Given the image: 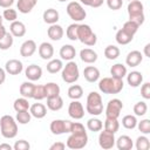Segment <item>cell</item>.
Here are the masks:
<instances>
[{
	"instance_id": "e7e4bbea",
	"label": "cell",
	"mask_w": 150,
	"mask_h": 150,
	"mask_svg": "<svg viewBox=\"0 0 150 150\" xmlns=\"http://www.w3.org/2000/svg\"><path fill=\"white\" fill-rule=\"evenodd\" d=\"M128 1H131V0H128Z\"/></svg>"
},
{
	"instance_id": "44dd1931",
	"label": "cell",
	"mask_w": 150,
	"mask_h": 150,
	"mask_svg": "<svg viewBox=\"0 0 150 150\" xmlns=\"http://www.w3.org/2000/svg\"><path fill=\"white\" fill-rule=\"evenodd\" d=\"M127 76V82L130 87L132 88H136L138 86L142 84L143 82V75L141 71H137V70H134V71H130L129 74L125 75Z\"/></svg>"
},
{
	"instance_id": "603a6c76",
	"label": "cell",
	"mask_w": 150,
	"mask_h": 150,
	"mask_svg": "<svg viewBox=\"0 0 150 150\" xmlns=\"http://www.w3.org/2000/svg\"><path fill=\"white\" fill-rule=\"evenodd\" d=\"M36 4H38V0H18L16 7H18L20 13L28 14L36 6Z\"/></svg>"
},
{
	"instance_id": "8992f818",
	"label": "cell",
	"mask_w": 150,
	"mask_h": 150,
	"mask_svg": "<svg viewBox=\"0 0 150 150\" xmlns=\"http://www.w3.org/2000/svg\"><path fill=\"white\" fill-rule=\"evenodd\" d=\"M61 77L66 83H75L80 77L79 66L75 61H68L61 70Z\"/></svg>"
},
{
	"instance_id": "6125c7cd",
	"label": "cell",
	"mask_w": 150,
	"mask_h": 150,
	"mask_svg": "<svg viewBox=\"0 0 150 150\" xmlns=\"http://www.w3.org/2000/svg\"><path fill=\"white\" fill-rule=\"evenodd\" d=\"M2 21H4V18L2 15H0V25H2Z\"/></svg>"
},
{
	"instance_id": "680465c9",
	"label": "cell",
	"mask_w": 150,
	"mask_h": 150,
	"mask_svg": "<svg viewBox=\"0 0 150 150\" xmlns=\"http://www.w3.org/2000/svg\"><path fill=\"white\" fill-rule=\"evenodd\" d=\"M7 33V30H6V27L4 26V25H0V39H2L4 36H5V34Z\"/></svg>"
},
{
	"instance_id": "1f68e13d",
	"label": "cell",
	"mask_w": 150,
	"mask_h": 150,
	"mask_svg": "<svg viewBox=\"0 0 150 150\" xmlns=\"http://www.w3.org/2000/svg\"><path fill=\"white\" fill-rule=\"evenodd\" d=\"M62 68H63L62 61L59 59H50L49 62L47 63V71L50 74H56L60 70H62Z\"/></svg>"
},
{
	"instance_id": "ac0fdd59",
	"label": "cell",
	"mask_w": 150,
	"mask_h": 150,
	"mask_svg": "<svg viewBox=\"0 0 150 150\" xmlns=\"http://www.w3.org/2000/svg\"><path fill=\"white\" fill-rule=\"evenodd\" d=\"M47 34H48V38L50 40H53V41H60L63 38L64 30H63L62 26H60L57 23H54V25H50V27L47 29Z\"/></svg>"
},
{
	"instance_id": "be15d7a7",
	"label": "cell",
	"mask_w": 150,
	"mask_h": 150,
	"mask_svg": "<svg viewBox=\"0 0 150 150\" xmlns=\"http://www.w3.org/2000/svg\"><path fill=\"white\" fill-rule=\"evenodd\" d=\"M60 2H66V1H68V0H59Z\"/></svg>"
},
{
	"instance_id": "4dcf8cb0",
	"label": "cell",
	"mask_w": 150,
	"mask_h": 150,
	"mask_svg": "<svg viewBox=\"0 0 150 150\" xmlns=\"http://www.w3.org/2000/svg\"><path fill=\"white\" fill-rule=\"evenodd\" d=\"M115 39H116V42H117L118 45L124 46V45L130 43V42L132 41L134 36H132V35H130V34H128L125 30H123V29L121 28V29H118V30H117Z\"/></svg>"
},
{
	"instance_id": "d6a6232c",
	"label": "cell",
	"mask_w": 150,
	"mask_h": 150,
	"mask_svg": "<svg viewBox=\"0 0 150 150\" xmlns=\"http://www.w3.org/2000/svg\"><path fill=\"white\" fill-rule=\"evenodd\" d=\"M60 86L55 82H48L47 84H45V91H46V98L47 97H52V96H56L60 95Z\"/></svg>"
},
{
	"instance_id": "f35d334b",
	"label": "cell",
	"mask_w": 150,
	"mask_h": 150,
	"mask_svg": "<svg viewBox=\"0 0 150 150\" xmlns=\"http://www.w3.org/2000/svg\"><path fill=\"white\" fill-rule=\"evenodd\" d=\"M14 42V36L11 34V32H7L2 39H0V49L1 50H7L13 46Z\"/></svg>"
},
{
	"instance_id": "cb8c5ba5",
	"label": "cell",
	"mask_w": 150,
	"mask_h": 150,
	"mask_svg": "<svg viewBox=\"0 0 150 150\" xmlns=\"http://www.w3.org/2000/svg\"><path fill=\"white\" fill-rule=\"evenodd\" d=\"M80 59L84 63H94L97 61V53L91 48H83L80 52Z\"/></svg>"
},
{
	"instance_id": "7402d4cb",
	"label": "cell",
	"mask_w": 150,
	"mask_h": 150,
	"mask_svg": "<svg viewBox=\"0 0 150 150\" xmlns=\"http://www.w3.org/2000/svg\"><path fill=\"white\" fill-rule=\"evenodd\" d=\"M29 112L33 117L40 120L47 115V107L42 103H34L29 107Z\"/></svg>"
},
{
	"instance_id": "e0dca14e",
	"label": "cell",
	"mask_w": 150,
	"mask_h": 150,
	"mask_svg": "<svg viewBox=\"0 0 150 150\" xmlns=\"http://www.w3.org/2000/svg\"><path fill=\"white\" fill-rule=\"evenodd\" d=\"M143 61V54L139 50H131L125 57V63L129 67H137Z\"/></svg>"
},
{
	"instance_id": "681fc988",
	"label": "cell",
	"mask_w": 150,
	"mask_h": 150,
	"mask_svg": "<svg viewBox=\"0 0 150 150\" xmlns=\"http://www.w3.org/2000/svg\"><path fill=\"white\" fill-rule=\"evenodd\" d=\"M29 148H30V144L25 139H19L13 145L14 150H29Z\"/></svg>"
},
{
	"instance_id": "83f0119b",
	"label": "cell",
	"mask_w": 150,
	"mask_h": 150,
	"mask_svg": "<svg viewBox=\"0 0 150 150\" xmlns=\"http://www.w3.org/2000/svg\"><path fill=\"white\" fill-rule=\"evenodd\" d=\"M63 107V100L60 95L47 97V108L52 111H59Z\"/></svg>"
},
{
	"instance_id": "11a10c76",
	"label": "cell",
	"mask_w": 150,
	"mask_h": 150,
	"mask_svg": "<svg viewBox=\"0 0 150 150\" xmlns=\"http://www.w3.org/2000/svg\"><path fill=\"white\" fill-rule=\"evenodd\" d=\"M103 1H104V0H91V5H90V7H93V8H97V7H100V6L103 5Z\"/></svg>"
},
{
	"instance_id": "d6986e66",
	"label": "cell",
	"mask_w": 150,
	"mask_h": 150,
	"mask_svg": "<svg viewBox=\"0 0 150 150\" xmlns=\"http://www.w3.org/2000/svg\"><path fill=\"white\" fill-rule=\"evenodd\" d=\"M83 76L88 82L94 83L100 79V70L95 66H87L83 69Z\"/></svg>"
},
{
	"instance_id": "4fadbf2b",
	"label": "cell",
	"mask_w": 150,
	"mask_h": 150,
	"mask_svg": "<svg viewBox=\"0 0 150 150\" xmlns=\"http://www.w3.org/2000/svg\"><path fill=\"white\" fill-rule=\"evenodd\" d=\"M5 70L9 75H19L23 70V64L18 59H11L5 63Z\"/></svg>"
},
{
	"instance_id": "b9f144b4",
	"label": "cell",
	"mask_w": 150,
	"mask_h": 150,
	"mask_svg": "<svg viewBox=\"0 0 150 150\" xmlns=\"http://www.w3.org/2000/svg\"><path fill=\"white\" fill-rule=\"evenodd\" d=\"M30 118H32V115L29 112V110H23V111H18L16 112V116H15V120L19 124H27L30 122Z\"/></svg>"
},
{
	"instance_id": "bcb514c9",
	"label": "cell",
	"mask_w": 150,
	"mask_h": 150,
	"mask_svg": "<svg viewBox=\"0 0 150 150\" xmlns=\"http://www.w3.org/2000/svg\"><path fill=\"white\" fill-rule=\"evenodd\" d=\"M148 111V105L144 101H139L134 105V112L136 116H144Z\"/></svg>"
},
{
	"instance_id": "9a60e30c",
	"label": "cell",
	"mask_w": 150,
	"mask_h": 150,
	"mask_svg": "<svg viewBox=\"0 0 150 150\" xmlns=\"http://www.w3.org/2000/svg\"><path fill=\"white\" fill-rule=\"evenodd\" d=\"M36 49L38 47L34 40H26L20 47V55L23 57H29L36 52Z\"/></svg>"
},
{
	"instance_id": "6da1fadb",
	"label": "cell",
	"mask_w": 150,
	"mask_h": 150,
	"mask_svg": "<svg viewBox=\"0 0 150 150\" xmlns=\"http://www.w3.org/2000/svg\"><path fill=\"white\" fill-rule=\"evenodd\" d=\"M123 80L110 77H103L98 81V89L103 94H118L123 89Z\"/></svg>"
},
{
	"instance_id": "4316f807",
	"label": "cell",
	"mask_w": 150,
	"mask_h": 150,
	"mask_svg": "<svg viewBox=\"0 0 150 150\" xmlns=\"http://www.w3.org/2000/svg\"><path fill=\"white\" fill-rule=\"evenodd\" d=\"M42 19H43V21H45L46 23H48V25H54V23H56V22L59 21L60 14H59V12H57L56 9H54V8H48V9H46V11L43 12Z\"/></svg>"
},
{
	"instance_id": "94428289",
	"label": "cell",
	"mask_w": 150,
	"mask_h": 150,
	"mask_svg": "<svg viewBox=\"0 0 150 150\" xmlns=\"http://www.w3.org/2000/svg\"><path fill=\"white\" fill-rule=\"evenodd\" d=\"M80 4L86 5V6H90L91 5V0H80Z\"/></svg>"
},
{
	"instance_id": "c3c4849f",
	"label": "cell",
	"mask_w": 150,
	"mask_h": 150,
	"mask_svg": "<svg viewBox=\"0 0 150 150\" xmlns=\"http://www.w3.org/2000/svg\"><path fill=\"white\" fill-rule=\"evenodd\" d=\"M138 130L143 134V135H148L150 134V120L149 118H144L142 120L141 122H137V125Z\"/></svg>"
},
{
	"instance_id": "3957f363",
	"label": "cell",
	"mask_w": 150,
	"mask_h": 150,
	"mask_svg": "<svg viewBox=\"0 0 150 150\" xmlns=\"http://www.w3.org/2000/svg\"><path fill=\"white\" fill-rule=\"evenodd\" d=\"M86 110L88 114L93 116H98L103 112V103L102 96L97 91H90L87 96V104Z\"/></svg>"
},
{
	"instance_id": "30bf717a",
	"label": "cell",
	"mask_w": 150,
	"mask_h": 150,
	"mask_svg": "<svg viewBox=\"0 0 150 150\" xmlns=\"http://www.w3.org/2000/svg\"><path fill=\"white\" fill-rule=\"evenodd\" d=\"M123 109V103L120 98H112L107 103L105 107V117H112L118 118L121 115V111Z\"/></svg>"
},
{
	"instance_id": "6f0895ef",
	"label": "cell",
	"mask_w": 150,
	"mask_h": 150,
	"mask_svg": "<svg viewBox=\"0 0 150 150\" xmlns=\"http://www.w3.org/2000/svg\"><path fill=\"white\" fill-rule=\"evenodd\" d=\"M13 146L11 144H7V143H2L0 144V150H12Z\"/></svg>"
},
{
	"instance_id": "9f6ffc18",
	"label": "cell",
	"mask_w": 150,
	"mask_h": 150,
	"mask_svg": "<svg viewBox=\"0 0 150 150\" xmlns=\"http://www.w3.org/2000/svg\"><path fill=\"white\" fill-rule=\"evenodd\" d=\"M6 81V70L0 67V84H2Z\"/></svg>"
},
{
	"instance_id": "8fae6325",
	"label": "cell",
	"mask_w": 150,
	"mask_h": 150,
	"mask_svg": "<svg viewBox=\"0 0 150 150\" xmlns=\"http://www.w3.org/2000/svg\"><path fill=\"white\" fill-rule=\"evenodd\" d=\"M115 141H116L115 134L114 132H110V131H108L105 129L103 131H101L100 135H98V144H100V146L102 149L108 150V149L114 148Z\"/></svg>"
},
{
	"instance_id": "7a4b0ae2",
	"label": "cell",
	"mask_w": 150,
	"mask_h": 150,
	"mask_svg": "<svg viewBox=\"0 0 150 150\" xmlns=\"http://www.w3.org/2000/svg\"><path fill=\"white\" fill-rule=\"evenodd\" d=\"M0 132L5 138H14L18 135V122L11 115H4L0 118Z\"/></svg>"
},
{
	"instance_id": "277c9868",
	"label": "cell",
	"mask_w": 150,
	"mask_h": 150,
	"mask_svg": "<svg viewBox=\"0 0 150 150\" xmlns=\"http://www.w3.org/2000/svg\"><path fill=\"white\" fill-rule=\"evenodd\" d=\"M129 20L135 21L138 26L143 25L144 22V6L139 0H131L129 1V5L127 7Z\"/></svg>"
},
{
	"instance_id": "ab89813d",
	"label": "cell",
	"mask_w": 150,
	"mask_h": 150,
	"mask_svg": "<svg viewBox=\"0 0 150 150\" xmlns=\"http://www.w3.org/2000/svg\"><path fill=\"white\" fill-rule=\"evenodd\" d=\"M122 125L125 129H129V130L135 129L136 125H137V118H136V116H134V115H125V116H123V118H122Z\"/></svg>"
},
{
	"instance_id": "e575fe53",
	"label": "cell",
	"mask_w": 150,
	"mask_h": 150,
	"mask_svg": "<svg viewBox=\"0 0 150 150\" xmlns=\"http://www.w3.org/2000/svg\"><path fill=\"white\" fill-rule=\"evenodd\" d=\"M29 107H30V104L28 102V98H26V97H19L13 103V108L16 112L23 111V110H29Z\"/></svg>"
},
{
	"instance_id": "f6af8a7d",
	"label": "cell",
	"mask_w": 150,
	"mask_h": 150,
	"mask_svg": "<svg viewBox=\"0 0 150 150\" xmlns=\"http://www.w3.org/2000/svg\"><path fill=\"white\" fill-rule=\"evenodd\" d=\"M77 27H79V23H76V22L68 26V28L66 30V35L69 40H71V41L77 40Z\"/></svg>"
},
{
	"instance_id": "ba28073f",
	"label": "cell",
	"mask_w": 150,
	"mask_h": 150,
	"mask_svg": "<svg viewBox=\"0 0 150 150\" xmlns=\"http://www.w3.org/2000/svg\"><path fill=\"white\" fill-rule=\"evenodd\" d=\"M66 11H67V14L69 15V18L75 22L82 21L87 16V12L82 7V5L80 2H77V1H70L67 5Z\"/></svg>"
},
{
	"instance_id": "7bdbcfd3",
	"label": "cell",
	"mask_w": 150,
	"mask_h": 150,
	"mask_svg": "<svg viewBox=\"0 0 150 150\" xmlns=\"http://www.w3.org/2000/svg\"><path fill=\"white\" fill-rule=\"evenodd\" d=\"M138 28H139V26H138L135 21H131V20L125 21V22L123 23V27H122L123 30H125L128 34H130V35H132V36L137 33Z\"/></svg>"
},
{
	"instance_id": "f546056e",
	"label": "cell",
	"mask_w": 150,
	"mask_h": 150,
	"mask_svg": "<svg viewBox=\"0 0 150 150\" xmlns=\"http://www.w3.org/2000/svg\"><path fill=\"white\" fill-rule=\"evenodd\" d=\"M34 83L32 81H26V82H22L21 86H20V95L22 97H26V98H32L33 96V90H34Z\"/></svg>"
},
{
	"instance_id": "74e56055",
	"label": "cell",
	"mask_w": 150,
	"mask_h": 150,
	"mask_svg": "<svg viewBox=\"0 0 150 150\" xmlns=\"http://www.w3.org/2000/svg\"><path fill=\"white\" fill-rule=\"evenodd\" d=\"M87 128L88 130L93 131V132H97V131H101L102 128H103V123L100 118H96V117H93V118H89L87 121Z\"/></svg>"
},
{
	"instance_id": "484cf974",
	"label": "cell",
	"mask_w": 150,
	"mask_h": 150,
	"mask_svg": "<svg viewBox=\"0 0 150 150\" xmlns=\"http://www.w3.org/2000/svg\"><path fill=\"white\" fill-rule=\"evenodd\" d=\"M60 56L62 60H66V61H71L75 55H76V49L74 46L71 45H63L61 48H60Z\"/></svg>"
},
{
	"instance_id": "5bb4252c",
	"label": "cell",
	"mask_w": 150,
	"mask_h": 150,
	"mask_svg": "<svg viewBox=\"0 0 150 150\" xmlns=\"http://www.w3.org/2000/svg\"><path fill=\"white\" fill-rule=\"evenodd\" d=\"M25 76L29 80V81H38L41 79L42 76V68L38 64H29L26 69H25Z\"/></svg>"
},
{
	"instance_id": "ee69618b",
	"label": "cell",
	"mask_w": 150,
	"mask_h": 150,
	"mask_svg": "<svg viewBox=\"0 0 150 150\" xmlns=\"http://www.w3.org/2000/svg\"><path fill=\"white\" fill-rule=\"evenodd\" d=\"M32 98L36 100V101H41L43 98H46V91H45V84H35L34 86V90H33V96Z\"/></svg>"
},
{
	"instance_id": "f1b7e54d",
	"label": "cell",
	"mask_w": 150,
	"mask_h": 150,
	"mask_svg": "<svg viewBox=\"0 0 150 150\" xmlns=\"http://www.w3.org/2000/svg\"><path fill=\"white\" fill-rule=\"evenodd\" d=\"M127 67L122 63H115L114 66H111L110 68V75L115 79H121L123 80V77L127 75Z\"/></svg>"
},
{
	"instance_id": "9c48e42d",
	"label": "cell",
	"mask_w": 150,
	"mask_h": 150,
	"mask_svg": "<svg viewBox=\"0 0 150 150\" xmlns=\"http://www.w3.org/2000/svg\"><path fill=\"white\" fill-rule=\"evenodd\" d=\"M71 123L73 122H70L68 120H54V121L50 122L49 129H50L53 135L67 134V132H70Z\"/></svg>"
},
{
	"instance_id": "8d00e7d4",
	"label": "cell",
	"mask_w": 150,
	"mask_h": 150,
	"mask_svg": "<svg viewBox=\"0 0 150 150\" xmlns=\"http://www.w3.org/2000/svg\"><path fill=\"white\" fill-rule=\"evenodd\" d=\"M120 48L114 45H109L104 48V56L108 60H116L120 56Z\"/></svg>"
},
{
	"instance_id": "d4e9b609",
	"label": "cell",
	"mask_w": 150,
	"mask_h": 150,
	"mask_svg": "<svg viewBox=\"0 0 150 150\" xmlns=\"http://www.w3.org/2000/svg\"><path fill=\"white\" fill-rule=\"evenodd\" d=\"M115 144H116L118 150H131L132 146H134V142H132L131 137H129L128 135L120 136L115 141Z\"/></svg>"
},
{
	"instance_id": "60d3db41",
	"label": "cell",
	"mask_w": 150,
	"mask_h": 150,
	"mask_svg": "<svg viewBox=\"0 0 150 150\" xmlns=\"http://www.w3.org/2000/svg\"><path fill=\"white\" fill-rule=\"evenodd\" d=\"M135 146L137 150H149L150 149V141L146 136L142 135V136H138L137 139H136V143H135Z\"/></svg>"
},
{
	"instance_id": "5b68a950",
	"label": "cell",
	"mask_w": 150,
	"mask_h": 150,
	"mask_svg": "<svg viewBox=\"0 0 150 150\" xmlns=\"http://www.w3.org/2000/svg\"><path fill=\"white\" fill-rule=\"evenodd\" d=\"M77 40H80L86 46L91 47V46H95V43L97 42V36L93 32L89 25L81 23L77 27Z\"/></svg>"
},
{
	"instance_id": "ffe728a7",
	"label": "cell",
	"mask_w": 150,
	"mask_h": 150,
	"mask_svg": "<svg viewBox=\"0 0 150 150\" xmlns=\"http://www.w3.org/2000/svg\"><path fill=\"white\" fill-rule=\"evenodd\" d=\"M9 32L15 38H22L25 34H26V26L23 22L21 21H13L11 22V26H9Z\"/></svg>"
},
{
	"instance_id": "2e32d148",
	"label": "cell",
	"mask_w": 150,
	"mask_h": 150,
	"mask_svg": "<svg viewBox=\"0 0 150 150\" xmlns=\"http://www.w3.org/2000/svg\"><path fill=\"white\" fill-rule=\"evenodd\" d=\"M39 55L42 60H50L54 55V47L49 42H42L38 48Z\"/></svg>"
},
{
	"instance_id": "7c38bea8",
	"label": "cell",
	"mask_w": 150,
	"mask_h": 150,
	"mask_svg": "<svg viewBox=\"0 0 150 150\" xmlns=\"http://www.w3.org/2000/svg\"><path fill=\"white\" fill-rule=\"evenodd\" d=\"M68 115L74 120H81L84 116V108L79 100H73L68 105Z\"/></svg>"
},
{
	"instance_id": "f907efd6",
	"label": "cell",
	"mask_w": 150,
	"mask_h": 150,
	"mask_svg": "<svg viewBox=\"0 0 150 150\" xmlns=\"http://www.w3.org/2000/svg\"><path fill=\"white\" fill-rule=\"evenodd\" d=\"M141 95L144 100H149L150 98V83L149 82H144L141 87Z\"/></svg>"
},
{
	"instance_id": "db71d44e",
	"label": "cell",
	"mask_w": 150,
	"mask_h": 150,
	"mask_svg": "<svg viewBox=\"0 0 150 150\" xmlns=\"http://www.w3.org/2000/svg\"><path fill=\"white\" fill-rule=\"evenodd\" d=\"M14 4V0H0V7L2 8H9Z\"/></svg>"
},
{
	"instance_id": "f5cc1de1",
	"label": "cell",
	"mask_w": 150,
	"mask_h": 150,
	"mask_svg": "<svg viewBox=\"0 0 150 150\" xmlns=\"http://www.w3.org/2000/svg\"><path fill=\"white\" fill-rule=\"evenodd\" d=\"M66 148V143L63 142H56L49 146V150H63Z\"/></svg>"
},
{
	"instance_id": "91938a15",
	"label": "cell",
	"mask_w": 150,
	"mask_h": 150,
	"mask_svg": "<svg viewBox=\"0 0 150 150\" xmlns=\"http://www.w3.org/2000/svg\"><path fill=\"white\" fill-rule=\"evenodd\" d=\"M149 48H150V43H146V45L144 46V54H145V56H148V57H150V53H149Z\"/></svg>"
},
{
	"instance_id": "d590c367",
	"label": "cell",
	"mask_w": 150,
	"mask_h": 150,
	"mask_svg": "<svg viewBox=\"0 0 150 150\" xmlns=\"http://www.w3.org/2000/svg\"><path fill=\"white\" fill-rule=\"evenodd\" d=\"M104 129L110 131V132H114L116 134L120 129V123H118V120L117 118H112V117H105V121H104Z\"/></svg>"
},
{
	"instance_id": "836d02e7",
	"label": "cell",
	"mask_w": 150,
	"mask_h": 150,
	"mask_svg": "<svg viewBox=\"0 0 150 150\" xmlns=\"http://www.w3.org/2000/svg\"><path fill=\"white\" fill-rule=\"evenodd\" d=\"M83 95V88L79 84H73L68 88V97L71 100H80Z\"/></svg>"
},
{
	"instance_id": "816d5d0a",
	"label": "cell",
	"mask_w": 150,
	"mask_h": 150,
	"mask_svg": "<svg viewBox=\"0 0 150 150\" xmlns=\"http://www.w3.org/2000/svg\"><path fill=\"white\" fill-rule=\"evenodd\" d=\"M105 1H107V6L112 11L120 9L123 5V0H105Z\"/></svg>"
},
{
	"instance_id": "7dc6e473",
	"label": "cell",
	"mask_w": 150,
	"mask_h": 150,
	"mask_svg": "<svg viewBox=\"0 0 150 150\" xmlns=\"http://www.w3.org/2000/svg\"><path fill=\"white\" fill-rule=\"evenodd\" d=\"M2 18L5 20L9 21V22H13V21H15L18 19V12L15 9L11 8V7L9 8H6L4 11V13H2Z\"/></svg>"
},
{
	"instance_id": "52a82bcc",
	"label": "cell",
	"mask_w": 150,
	"mask_h": 150,
	"mask_svg": "<svg viewBox=\"0 0 150 150\" xmlns=\"http://www.w3.org/2000/svg\"><path fill=\"white\" fill-rule=\"evenodd\" d=\"M88 143V135L87 131L81 132H70V136L67 138L66 146L71 150L83 149Z\"/></svg>"
}]
</instances>
